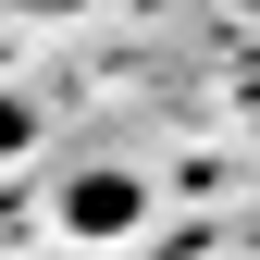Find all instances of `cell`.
Here are the masks:
<instances>
[{
  "label": "cell",
  "instance_id": "1",
  "mask_svg": "<svg viewBox=\"0 0 260 260\" xmlns=\"http://www.w3.org/2000/svg\"><path fill=\"white\" fill-rule=\"evenodd\" d=\"M137 199H149L137 174H75V211H62V223H75V236H124V223H137Z\"/></svg>",
  "mask_w": 260,
  "mask_h": 260
}]
</instances>
